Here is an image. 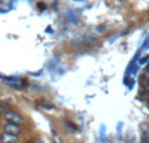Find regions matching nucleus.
<instances>
[{
    "mask_svg": "<svg viewBox=\"0 0 149 143\" xmlns=\"http://www.w3.org/2000/svg\"><path fill=\"white\" fill-rule=\"evenodd\" d=\"M5 118H7L8 123H15V125H20L24 122V118L18 114L17 112H8L5 113Z\"/></svg>",
    "mask_w": 149,
    "mask_h": 143,
    "instance_id": "nucleus-1",
    "label": "nucleus"
},
{
    "mask_svg": "<svg viewBox=\"0 0 149 143\" xmlns=\"http://www.w3.org/2000/svg\"><path fill=\"white\" fill-rule=\"evenodd\" d=\"M4 130H5V133H8V134L17 135V134L21 131V129H20V126L15 125V123H7V125L4 126Z\"/></svg>",
    "mask_w": 149,
    "mask_h": 143,
    "instance_id": "nucleus-2",
    "label": "nucleus"
},
{
    "mask_svg": "<svg viewBox=\"0 0 149 143\" xmlns=\"http://www.w3.org/2000/svg\"><path fill=\"white\" fill-rule=\"evenodd\" d=\"M16 141H17V137L12 135V134L4 133L0 135V142L1 143H16Z\"/></svg>",
    "mask_w": 149,
    "mask_h": 143,
    "instance_id": "nucleus-3",
    "label": "nucleus"
},
{
    "mask_svg": "<svg viewBox=\"0 0 149 143\" xmlns=\"http://www.w3.org/2000/svg\"><path fill=\"white\" fill-rule=\"evenodd\" d=\"M8 108H9V102H7V101L0 102V114H5V113H8Z\"/></svg>",
    "mask_w": 149,
    "mask_h": 143,
    "instance_id": "nucleus-4",
    "label": "nucleus"
},
{
    "mask_svg": "<svg viewBox=\"0 0 149 143\" xmlns=\"http://www.w3.org/2000/svg\"><path fill=\"white\" fill-rule=\"evenodd\" d=\"M34 143H42V141H41V139H37V141L34 142Z\"/></svg>",
    "mask_w": 149,
    "mask_h": 143,
    "instance_id": "nucleus-5",
    "label": "nucleus"
},
{
    "mask_svg": "<svg viewBox=\"0 0 149 143\" xmlns=\"http://www.w3.org/2000/svg\"><path fill=\"white\" fill-rule=\"evenodd\" d=\"M26 143H31V142H26Z\"/></svg>",
    "mask_w": 149,
    "mask_h": 143,
    "instance_id": "nucleus-6",
    "label": "nucleus"
}]
</instances>
